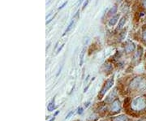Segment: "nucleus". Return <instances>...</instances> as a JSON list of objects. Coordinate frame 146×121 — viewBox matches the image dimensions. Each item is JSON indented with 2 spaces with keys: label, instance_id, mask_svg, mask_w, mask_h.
I'll return each instance as SVG.
<instances>
[{
  "label": "nucleus",
  "instance_id": "f257e3e1",
  "mask_svg": "<svg viewBox=\"0 0 146 121\" xmlns=\"http://www.w3.org/2000/svg\"><path fill=\"white\" fill-rule=\"evenodd\" d=\"M130 89L140 92L146 90V80L142 77H135L130 83Z\"/></svg>",
  "mask_w": 146,
  "mask_h": 121
},
{
  "label": "nucleus",
  "instance_id": "f03ea898",
  "mask_svg": "<svg viewBox=\"0 0 146 121\" xmlns=\"http://www.w3.org/2000/svg\"><path fill=\"white\" fill-rule=\"evenodd\" d=\"M131 107L132 110L139 111L142 110L146 107V98L144 96L135 98L131 103Z\"/></svg>",
  "mask_w": 146,
  "mask_h": 121
},
{
  "label": "nucleus",
  "instance_id": "7ed1b4c3",
  "mask_svg": "<svg viewBox=\"0 0 146 121\" xmlns=\"http://www.w3.org/2000/svg\"><path fill=\"white\" fill-rule=\"evenodd\" d=\"M113 84H114V77L109 78L108 80L105 82V84L103 85V86H102V89H101V91L99 93V95H98V97H100L99 98H102L105 95V93L112 87Z\"/></svg>",
  "mask_w": 146,
  "mask_h": 121
},
{
  "label": "nucleus",
  "instance_id": "20e7f679",
  "mask_svg": "<svg viewBox=\"0 0 146 121\" xmlns=\"http://www.w3.org/2000/svg\"><path fill=\"white\" fill-rule=\"evenodd\" d=\"M120 110H121V103H120L119 100L116 99L112 102L111 107H110V111L112 113H117V112H119V111H120Z\"/></svg>",
  "mask_w": 146,
  "mask_h": 121
},
{
  "label": "nucleus",
  "instance_id": "39448f33",
  "mask_svg": "<svg viewBox=\"0 0 146 121\" xmlns=\"http://www.w3.org/2000/svg\"><path fill=\"white\" fill-rule=\"evenodd\" d=\"M79 13H80V12H76V14L74 16V17L72 18V21L70 22V24H68V26H67V29H66V30H65V33H63V35H65L66 33H67L68 32H69L71 29H72V28L73 27V25H74V24H75V19H76V18L78 17V16H79Z\"/></svg>",
  "mask_w": 146,
  "mask_h": 121
},
{
  "label": "nucleus",
  "instance_id": "423d86ee",
  "mask_svg": "<svg viewBox=\"0 0 146 121\" xmlns=\"http://www.w3.org/2000/svg\"><path fill=\"white\" fill-rule=\"evenodd\" d=\"M116 95H117V89H114L110 94L107 96V98H106V100H105V102H112V100L116 97Z\"/></svg>",
  "mask_w": 146,
  "mask_h": 121
},
{
  "label": "nucleus",
  "instance_id": "0eeeda50",
  "mask_svg": "<svg viewBox=\"0 0 146 121\" xmlns=\"http://www.w3.org/2000/svg\"><path fill=\"white\" fill-rule=\"evenodd\" d=\"M134 50H135V45L132 42H129L125 47V51L127 53H131V52L134 51Z\"/></svg>",
  "mask_w": 146,
  "mask_h": 121
},
{
  "label": "nucleus",
  "instance_id": "6e6552de",
  "mask_svg": "<svg viewBox=\"0 0 146 121\" xmlns=\"http://www.w3.org/2000/svg\"><path fill=\"white\" fill-rule=\"evenodd\" d=\"M112 121H128V118L124 115H119V116L114 117L112 119Z\"/></svg>",
  "mask_w": 146,
  "mask_h": 121
},
{
  "label": "nucleus",
  "instance_id": "1a4fd4ad",
  "mask_svg": "<svg viewBox=\"0 0 146 121\" xmlns=\"http://www.w3.org/2000/svg\"><path fill=\"white\" fill-rule=\"evenodd\" d=\"M119 18V15H116L114 17H112L111 19L110 20V21H109V24H108L109 26H114L117 23V21H118Z\"/></svg>",
  "mask_w": 146,
  "mask_h": 121
},
{
  "label": "nucleus",
  "instance_id": "9d476101",
  "mask_svg": "<svg viewBox=\"0 0 146 121\" xmlns=\"http://www.w3.org/2000/svg\"><path fill=\"white\" fill-rule=\"evenodd\" d=\"M141 55H142V49L140 48L139 51H137V52H136L135 54V55H134V58H133L134 59V61H138L140 59Z\"/></svg>",
  "mask_w": 146,
  "mask_h": 121
},
{
  "label": "nucleus",
  "instance_id": "9b49d317",
  "mask_svg": "<svg viewBox=\"0 0 146 121\" xmlns=\"http://www.w3.org/2000/svg\"><path fill=\"white\" fill-rule=\"evenodd\" d=\"M48 110L49 111H53L54 109H55V104H54V99L50 102V103H49V105H48Z\"/></svg>",
  "mask_w": 146,
  "mask_h": 121
},
{
  "label": "nucleus",
  "instance_id": "f8f14e48",
  "mask_svg": "<svg viewBox=\"0 0 146 121\" xmlns=\"http://www.w3.org/2000/svg\"><path fill=\"white\" fill-rule=\"evenodd\" d=\"M125 22H126V17L123 16V17L121 18V20H120L119 22V25H118V29H121L124 26Z\"/></svg>",
  "mask_w": 146,
  "mask_h": 121
},
{
  "label": "nucleus",
  "instance_id": "ddd939ff",
  "mask_svg": "<svg viewBox=\"0 0 146 121\" xmlns=\"http://www.w3.org/2000/svg\"><path fill=\"white\" fill-rule=\"evenodd\" d=\"M85 51H86V47L84 46V47L83 48L81 53H80V65L81 66V65L83 64V60H84V54H85Z\"/></svg>",
  "mask_w": 146,
  "mask_h": 121
},
{
  "label": "nucleus",
  "instance_id": "4468645a",
  "mask_svg": "<svg viewBox=\"0 0 146 121\" xmlns=\"http://www.w3.org/2000/svg\"><path fill=\"white\" fill-rule=\"evenodd\" d=\"M104 70H105V72H110L112 69H113V67H112V65L111 64H110V63H106V64H105L104 65Z\"/></svg>",
  "mask_w": 146,
  "mask_h": 121
},
{
  "label": "nucleus",
  "instance_id": "2eb2a0df",
  "mask_svg": "<svg viewBox=\"0 0 146 121\" xmlns=\"http://www.w3.org/2000/svg\"><path fill=\"white\" fill-rule=\"evenodd\" d=\"M117 10H118V7H117V6H114L110 8V10L109 12V15L110 16H113L114 15L116 12H117Z\"/></svg>",
  "mask_w": 146,
  "mask_h": 121
},
{
  "label": "nucleus",
  "instance_id": "dca6fc26",
  "mask_svg": "<svg viewBox=\"0 0 146 121\" xmlns=\"http://www.w3.org/2000/svg\"><path fill=\"white\" fill-rule=\"evenodd\" d=\"M90 2V0H87V1L84 3V5H83V7H82V9H83V10H84V9H85V7H87V5H88V3H89Z\"/></svg>",
  "mask_w": 146,
  "mask_h": 121
},
{
  "label": "nucleus",
  "instance_id": "f3484780",
  "mask_svg": "<svg viewBox=\"0 0 146 121\" xmlns=\"http://www.w3.org/2000/svg\"><path fill=\"white\" fill-rule=\"evenodd\" d=\"M82 113H83V108L82 107H80L79 109H78V114L81 115Z\"/></svg>",
  "mask_w": 146,
  "mask_h": 121
},
{
  "label": "nucleus",
  "instance_id": "a211bd4d",
  "mask_svg": "<svg viewBox=\"0 0 146 121\" xmlns=\"http://www.w3.org/2000/svg\"><path fill=\"white\" fill-rule=\"evenodd\" d=\"M143 39L144 41H146V30H144V33H143Z\"/></svg>",
  "mask_w": 146,
  "mask_h": 121
},
{
  "label": "nucleus",
  "instance_id": "6ab92c4d",
  "mask_svg": "<svg viewBox=\"0 0 146 121\" xmlns=\"http://www.w3.org/2000/svg\"><path fill=\"white\" fill-rule=\"evenodd\" d=\"M67 2H65V3H63V5H62L61 7H59V8H58V9H59V10H60V9L63 8V7H65V6L67 5Z\"/></svg>",
  "mask_w": 146,
  "mask_h": 121
},
{
  "label": "nucleus",
  "instance_id": "aec40b11",
  "mask_svg": "<svg viewBox=\"0 0 146 121\" xmlns=\"http://www.w3.org/2000/svg\"><path fill=\"white\" fill-rule=\"evenodd\" d=\"M63 46H64V44H63V45H62V46H61V47H59V48H58V51H57V54H58V52H59V51H61V50H62V48H63Z\"/></svg>",
  "mask_w": 146,
  "mask_h": 121
},
{
  "label": "nucleus",
  "instance_id": "412c9836",
  "mask_svg": "<svg viewBox=\"0 0 146 121\" xmlns=\"http://www.w3.org/2000/svg\"><path fill=\"white\" fill-rule=\"evenodd\" d=\"M73 114V111H71V112L69 113V114H68L67 115V117H66V119H68V118H69V116L71 115H72Z\"/></svg>",
  "mask_w": 146,
  "mask_h": 121
},
{
  "label": "nucleus",
  "instance_id": "4be33fe9",
  "mask_svg": "<svg viewBox=\"0 0 146 121\" xmlns=\"http://www.w3.org/2000/svg\"><path fill=\"white\" fill-rule=\"evenodd\" d=\"M143 6L146 8V0H143Z\"/></svg>",
  "mask_w": 146,
  "mask_h": 121
},
{
  "label": "nucleus",
  "instance_id": "5701e85b",
  "mask_svg": "<svg viewBox=\"0 0 146 121\" xmlns=\"http://www.w3.org/2000/svg\"><path fill=\"white\" fill-rule=\"evenodd\" d=\"M82 1H83V0H79V2H78V5H80L82 3Z\"/></svg>",
  "mask_w": 146,
  "mask_h": 121
},
{
  "label": "nucleus",
  "instance_id": "b1692460",
  "mask_svg": "<svg viewBox=\"0 0 146 121\" xmlns=\"http://www.w3.org/2000/svg\"><path fill=\"white\" fill-rule=\"evenodd\" d=\"M89 102H87V103H85V107H89Z\"/></svg>",
  "mask_w": 146,
  "mask_h": 121
},
{
  "label": "nucleus",
  "instance_id": "393cba45",
  "mask_svg": "<svg viewBox=\"0 0 146 121\" xmlns=\"http://www.w3.org/2000/svg\"><path fill=\"white\" fill-rule=\"evenodd\" d=\"M54 119H55V117L54 116V117H53V118H52V119H51L50 121H54Z\"/></svg>",
  "mask_w": 146,
  "mask_h": 121
},
{
  "label": "nucleus",
  "instance_id": "a878e982",
  "mask_svg": "<svg viewBox=\"0 0 146 121\" xmlns=\"http://www.w3.org/2000/svg\"><path fill=\"white\" fill-rule=\"evenodd\" d=\"M117 1H118V2H119V1H121V0H117Z\"/></svg>",
  "mask_w": 146,
  "mask_h": 121
},
{
  "label": "nucleus",
  "instance_id": "bb28decb",
  "mask_svg": "<svg viewBox=\"0 0 146 121\" xmlns=\"http://www.w3.org/2000/svg\"><path fill=\"white\" fill-rule=\"evenodd\" d=\"M140 121H146V120H140Z\"/></svg>",
  "mask_w": 146,
  "mask_h": 121
}]
</instances>
